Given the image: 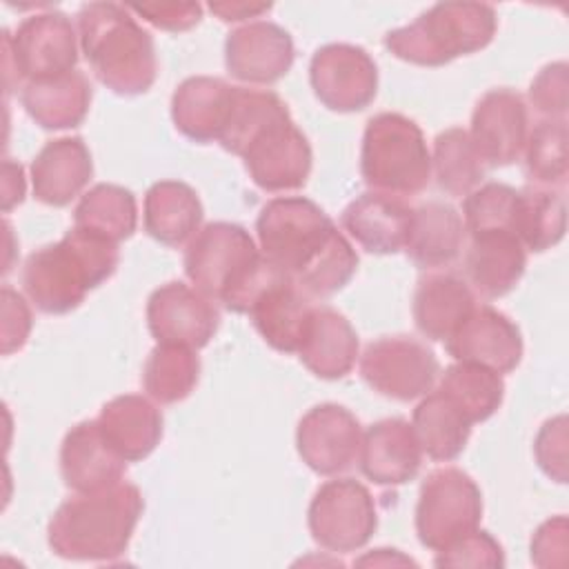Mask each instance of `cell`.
<instances>
[{"instance_id": "obj_1", "label": "cell", "mask_w": 569, "mask_h": 569, "mask_svg": "<svg viewBox=\"0 0 569 569\" xmlns=\"http://www.w3.org/2000/svg\"><path fill=\"white\" fill-rule=\"evenodd\" d=\"M264 258L309 298L338 293L358 269V253L333 220L309 198L269 200L256 220Z\"/></svg>"}, {"instance_id": "obj_2", "label": "cell", "mask_w": 569, "mask_h": 569, "mask_svg": "<svg viewBox=\"0 0 569 569\" xmlns=\"http://www.w3.org/2000/svg\"><path fill=\"white\" fill-rule=\"evenodd\" d=\"M184 273L191 284L229 311L249 313L256 298L282 271L236 222H209L187 244Z\"/></svg>"}, {"instance_id": "obj_3", "label": "cell", "mask_w": 569, "mask_h": 569, "mask_svg": "<svg viewBox=\"0 0 569 569\" xmlns=\"http://www.w3.org/2000/svg\"><path fill=\"white\" fill-rule=\"evenodd\" d=\"M142 509V493L131 482L78 493L53 511L47 527L49 547L67 560H116L127 551Z\"/></svg>"}, {"instance_id": "obj_4", "label": "cell", "mask_w": 569, "mask_h": 569, "mask_svg": "<svg viewBox=\"0 0 569 569\" xmlns=\"http://www.w3.org/2000/svg\"><path fill=\"white\" fill-rule=\"evenodd\" d=\"M120 262L116 242L73 227L58 242L33 251L22 267V289L51 316L78 309L84 296L109 280Z\"/></svg>"}, {"instance_id": "obj_5", "label": "cell", "mask_w": 569, "mask_h": 569, "mask_svg": "<svg viewBox=\"0 0 569 569\" xmlns=\"http://www.w3.org/2000/svg\"><path fill=\"white\" fill-rule=\"evenodd\" d=\"M80 49L96 78L118 96H140L158 76L153 38L116 2H89L78 11Z\"/></svg>"}, {"instance_id": "obj_6", "label": "cell", "mask_w": 569, "mask_h": 569, "mask_svg": "<svg viewBox=\"0 0 569 569\" xmlns=\"http://www.w3.org/2000/svg\"><path fill=\"white\" fill-rule=\"evenodd\" d=\"M496 9L485 2H438L411 24L391 29L385 47L405 62L442 67L485 49L496 36Z\"/></svg>"}, {"instance_id": "obj_7", "label": "cell", "mask_w": 569, "mask_h": 569, "mask_svg": "<svg viewBox=\"0 0 569 569\" xmlns=\"http://www.w3.org/2000/svg\"><path fill=\"white\" fill-rule=\"evenodd\" d=\"M360 171L373 191L416 196L431 180V153L422 129L407 116L385 111L369 118L362 136Z\"/></svg>"}, {"instance_id": "obj_8", "label": "cell", "mask_w": 569, "mask_h": 569, "mask_svg": "<svg viewBox=\"0 0 569 569\" xmlns=\"http://www.w3.org/2000/svg\"><path fill=\"white\" fill-rule=\"evenodd\" d=\"M78 36L62 11H44L24 18L13 33L2 31V64L7 93L22 80L38 82L73 71L78 62Z\"/></svg>"}, {"instance_id": "obj_9", "label": "cell", "mask_w": 569, "mask_h": 569, "mask_svg": "<svg viewBox=\"0 0 569 569\" xmlns=\"http://www.w3.org/2000/svg\"><path fill=\"white\" fill-rule=\"evenodd\" d=\"M480 518L482 493L469 473L442 467L425 478L416 505V533L422 547L440 551L478 529Z\"/></svg>"}, {"instance_id": "obj_10", "label": "cell", "mask_w": 569, "mask_h": 569, "mask_svg": "<svg viewBox=\"0 0 569 569\" xmlns=\"http://www.w3.org/2000/svg\"><path fill=\"white\" fill-rule=\"evenodd\" d=\"M307 525L322 549L333 553L358 551L378 527L373 496L353 478L327 480L311 498Z\"/></svg>"}, {"instance_id": "obj_11", "label": "cell", "mask_w": 569, "mask_h": 569, "mask_svg": "<svg viewBox=\"0 0 569 569\" xmlns=\"http://www.w3.org/2000/svg\"><path fill=\"white\" fill-rule=\"evenodd\" d=\"M360 376L376 393L409 402L433 389L440 365L425 342L411 336H382L365 347Z\"/></svg>"}, {"instance_id": "obj_12", "label": "cell", "mask_w": 569, "mask_h": 569, "mask_svg": "<svg viewBox=\"0 0 569 569\" xmlns=\"http://www.w3.org/2000/svg\"><path fill=\"white\" fill-rule=\"evenodd\" d=\"M240 158L249 178L264 191H293L311 173V144L291 116H280L260 127L244 144Z\"/></svg>"}, {"instance_id": "obj_13", "label": "cell", "mask_w": 569, "mask_h": 569, "mask_svg": "<svg viewBox=\"0 0 569 569\" xmlns=\"http://www.w3.org/2000/svg\"><path fill=\"white\" fill-rule=\"evenodd\" d=\"M309 82L327 109L353 113L373 102L378 93V67L362 47L331 42L313 53Z\"/></svg>"}, {"instance_id": "obj_14", "label": "cell", "mask_w": 569, "mask_h": 569, "mask_svg": "<svg viewBox=\"0 0 569 569\" xmlns=\"http://www.w3.org/2000/svg\"><path fill=\"white\" fill-rule=\"evenodd\" d=\"M362 427L342 405L311 407L298 422L296 447L302 462L320 476H338L360 458Z\"/></svg>"}, {"instance_id": "obj_15", "label": "cell", "mask_w": 569, "mask_h": 569, "mask_svg": "<svg viewBox=\"0 0 569 569\" xmlns=\"http://www.w3.org/2000/svg\"><path fill=\"white\" fill-rule=\"evenodd\" d=\"M147 325L160 345H182L198 351L216 336L220 311L196 287L173 280L149 296Z\"/></svg>"}, {"instance_id": "obj_16", "label": "cell", "mask_w": 569, "mask_h": 569, "mask_svg": "<svg viewBox=\"0 0 569 569\" xmlns=\"http://www.w3.org/2000/svg\"><path fill=\"white\" fill-rule=\"evenodd\" d=\"M469 136L487 167H507L516 162L522 156L529 136L525 98L507 87L487 91L476 102Z\"/></svg>"}, {"instance_id": "obj_17", "label": "cell", "mask_w": 569, "mask_h": 569, "mask_svg": "<svg viewBox=\"0 0 569 569\" xmlns=\"http://www.w3.org/2000/svg\"><path fill=\"white\" fill-rule=\"evenodd\" d=\"M296 51L287 29L269 20L247 22L233 29L224 42V64L231 78L249 84H273L282 80Z\"/></svg>"}, {"instance_id": "obj_18", "label": "cell", "mask_w": 569, "mask_h": 569, "mask_svg": "<svg viewBox=\"0 0 569 569\" xmlns=\"http://www.w3.org/2000/svg\"><path fill=\"white\" fill-rule=\"evenodd\" d=\"M456 362H473L498 373L513 371L522 360V336L518 325L502 311L480 305L445 340Z\"/></svg>"}, {"instance_id": "obj_19", "label": "cell", "mask_w": 569, "mask_h": 569, "mask_svg": "<svg viewBox=\"0 0 569 569\" xmlns=\"http://www.w3.org/2000/svg\"><path fill=\"white\" fill-rule=\"evenodd\" d=\"M127 460L104 440L98 420H82L71 427L60 447V473L76 493H91L122 480Z\"/></svg>"}, {"instance_id": "obj_20", "label": "cell", "mask_w": 569, "mask_h": 569, "mask_svg": "<svg viewBox=\"0 0 569 569\" xmlns=\"http://www.w3.org/2000/svg\"><path fill=\"white\" fill-rule=\"evenodd\" d=\"M360 471L376 485L396 487L413 480L422 465V449L413 427L402 418H385L362 433Z\"/></svg>"}, {"instance_id": "obj_21", "label": "cell", "mask_w": 569, "mask_h": 569, "mask_svg": "<svg viewBox=\"0 0 569 569\" xmlns=\"http://www.w3.org/2000/svg\"><path fill=\"white\" fill-rule=\"evenodd\" d=\"M93 176L91 151L78 136L49 140L31 162V187L38 202L67 207Z\"/></svg>"}, {"instance_id": "obj_22", "label": "cell", "mask_w": 569, "mask_h": 569, "mask_svg": "<svg viewBox=\"0 0 569 569\" xmlns=\"http://www.w3.org/2000/svg\"><path fill=\"white\" fill-rule=\"evenodd\" d=\"M411 211L400 196L367 191L345 207L340 222L365 251L387 256L405 249Z\"/></svg>"}, {"instance_id": "obj_23", "label": "cell", "mask_w": 569, "mask_h": 569, "mask_svg": "<svg viewBox=\"0 0 569 569\" xmlns=\"http://www.w3.org/2000/svg\"><path fill=\"white\" fill-rule=\"evenodd\" d=\"M313 309L309 296L282 273L256 298L249 316L269 347L282 353H298Z\"/></svg>"}, {"instance_id": "obj_24", "label": "cell", "mask_w": 569, "mask_h": 569, "mask_svg": "<svg viewBox=\"0 0 569 569\" xmlns=\"http://www.w3.org/2000/svg\"><path fill=\"white\" fill-rule=\"evenodd\" d=\"M236 87L213 76H191L171 96V120L176 129L200 144L220 140Z\"/></svg>"}, {"instance_id": "obj_25", "label": "cell", "mask_w": 569, "mask_h": 569, "mask_svg": "<svg viewBox=\"0 0 569 569\" xmlns=\"http://www.w3.org/2000/svg\"><path fill=\"white\" fill-rule=\"evenodd\" d=\"M469 282L451 271H429L416 284L413 322L429 340H447L476 309Z\"/></svg>"}, {"instance_id": "obj_26", "label": "cell", "mask_w": 569, "mask_h": 569, "mask_svg": "<svg viewBox=\"0 0 569 569\" xmlns=\"http://www.w3.org/2000/svg\"><path fill=\"white\" fill-rule=\"evenodd\" d=\"M98 427L120 458L138 462L160 445L162 413L149 398L124 393L100 409Z\"/></svg>"}, {"instance_id": "obj_27", "label": "cell", "mask_w": 569, "mask_h": 569, "mask_svg": "<svg viewBox=\"0 0 569 569\" xmlns=\"http://www.w3.org/2000/svg\"><path fill=\"white\" fill-rule=\"evenodd\" d=\"M527 267V249L511 231H489L471 236L465 256V273L469 287L485 298L507 296L522 278Z\"/></svg>"}, {"instance_id": "obj_28", "label": "cell", "mask_w": 569, "mask_h": 569, "mask_svg": "<svg viewBox=\"0 0 569 569\" xmlns=\"http://www.w3.org/2000/svg\"><path fill=\"white\" fill-rule=\"evenodd\" d=\"M358 351L360 342L351 322L333 307H316L298 349L300 362L322 380H338L353 369Z\"/></svg>"}, {"instance_id": "obj_29", "label": "cell", "mask_w": 569, "mask_h": 569, "mask_svg": "<svg viewBox=\"0 0 569 569\" xmlns=\"http://www.w3.org/2000/svg\"><path fill=\"white\" fill-rule=\"evenodd\" d=\"M467 229L456 207L440 200L422 202L411 211L405 251L422 269L451 264L465 247Z\"/></svg>"}, {"instance_id": "obj_30", "label": "cell", "mask_w": 569, "mask_h": 569, "mask_svg": "<svg viewBox=\"0 0 569 569\" xmlns=\"http://www.w3.org/2000/svg\"><path fill=\"white\" fill-rule=\"evenodd\" d=\"M91 84L84 73L69 71L56 78L24 82L20 102L29 118L49 131L73 129L82 124L91 107Z\"/></svg>"}, {"instance_id": "obj_31", "label": "cell", "mask_w": 569, "mask_h": 569, "mask_svg": "<svg viewBox=\"0 0 569 569\" xmlns=\"http://www.w3.org/2000/svg\"><path fill=\"white\" fill-rule=\"evenodd\" d=\"M202 216V202L187 182L160 180L144 193V231L167 247L191 240L200 231Z\"/></svg>"}, {"instance_id": "obj_32", "label": "cell", "mask_w": 569, "mask_h": 569, "mask_svg": "<svg viewBox=\"0 0 569 569\" xmlns=\"http://www.w3.org/2000/svg\"><path fill=\"white\" fill-rule=\"evenodd\" d=\"M411 427L427 458L449 462L456 460L467 447L473 425L442 391L436 389L422 396L413 409Z\"/></svg>"}, {"instance_id": "obj_33", "label": "cell", "mask_w": 569, "mask_h": 569, "mask_svg": "<svg viewBox=\"0 0 569 569\" xmlns=\"http://www.w3.org/2000/svg\"><path fill=\"white\" fill-rule=\"evenodd\" d=\"M138 224L136 196L120 187L100 182L91 187L73 211V227L96 233L109 242H122L133 236Z\"/></svg>"}, {"instance_id": "obj_34", "label": "cell", "mask_w": 569, "mask_h": 569, "mask_svg": "<svg viewBox=\"0 0 569 569\" xmlns=\"http://www.w3.org/2000/svg\"><path fill=\"white\" fill-rule=\"evenodd\" d=\"M567 231V207L565 198L540 184H527L518 189L513 233L536 253L556 247Z\"/></svg>"}, {"instance_id": "obj_35", "label": "cell", "mask_w": 569, "mask_h": 569, "mask_svg": "<svg viewBox=\"0 0 569 569\" xmlns=\"http://www.w3.org/2000/svg\"><path fill=\"white\" fill-rule=\"evenodd\" d=\"M438 391H442L469 418V422L476 425L485 422L500 409L505 380L502 373L493 369L473 362H456L442 371Z\"/></svg>"}, {"instance_id": "obj_36", "label": "cell", "mask_w": 569, "mask_h": 569, "mask_svg": "<svg viewBox=\"0 0 569 569\" xmlns=\"http://www.w3.org/2000/svg\"><path fill=\"white\" fill-rule=\"evenodd\" d=\"M431 171L445 193L467 196L482 182L487 164L482 162L469 131L462 127H449L433 140Z\"/></svg>"}, {"instance_id": "obj_37", "label": "cell", "mask_w": 569, "mask_h": 569, "mask_svg": "<svg viewBox=\"0 0 569 569\" xmlns=\"http://www.w3.org/2000/svg\"><path fill=\"white\" fill-rule=\"evenodd\" d=\"M200 358L196 349L182 345H160L149 353L142 369L147 396L160 405L184 400L198 385Z\"/></svg>"}, {"instance_id": "obj_38", "label": "cell", "mask_w": 569, "mask_h": 569, "mask_svg": "<svg viewBox=\"0 0 569 569\" xmlns=\"http://www.w3.org/2000/svg\"><path fill=\"white\" fill-rule=\"evenodd\" d=\"M289 109L284 100L267 89L236 87L231 111L220 136V147L233 156H240L251 136L267 122L287 116Z\"/></svg>"}, {"instance_id": "obj_39", "label": "cell", "mask_w": 569, "mask_h": 569, "mask_svg": "<svg viewBox=\"0 0 569 569\" xmlns=\"http://www.w3.org/2000/svg\"><path fill=\"white\" fill-rule=\"evenodd\" d=\"M567 120L547 118L529 129L525 144V171L540 187H562L567 182Z\"/></svg>"}, {"instance_id": "obj_40", "label": "cell", "mask_w": 569, "mask_h": 569, "mask_svg": "<svg viewBox=\"0 0 569 569\" xmlns=\"http://www.w3.org/2000/svg\"><path fill=\"white\" fill-rule=\"evenodd\" d=\"M518 189L502 182H487L465 196L462 220L471 236L489 231H511L516 222ZM516 236V233H513Z\"/></svg>"}, {"instance_id": "obj_41", "label": "cell", "mask_w": 569, "mask_h": 569, "mask_svg": "<svg viewBox=\"0 0 569 569\" xmlns=\"http://www.w3.org/2000/svg\"><path fill=\"white\" fill-rule=\"evenodd\" d=\"M436 567H505V553L500 542L480 529L453 540L449 547L436 551Z\"/></svg>"}, {"instance_id": "obj_42", "label": "cell", "mask_w": 569, "mask_h": 569, "mask_svg": "<svg viewBox=\"0 0 569 569\" xmlns=\"http://www.w3.org/2000/svg\"><path fill=\"white\" fill-rule=\"evenodd\" d=\"M529 100L547 118H565L569 109L567 62L547 64L529 84Z\"/></svg>"}, {"instance_id": "obj_43", "label": "cell", "mask_w": 569, "mask_h": 569, "mask_svg": "<svg viewBox=\"0 0 569 569\" xmlns=\"http://www.w3.org/2000/svg\"><path fill=\"white\" fill-rule=\"evenodd\" d=\"M538 467L556 482H567V418L547 420L533 442Z\"/></svg>"}, {"instance_id": "obj_44", "label": "cell", "mask_w": 569, "mask_h": 569, "mask_svg": "<svg viewBox=\"0 0 569 569\" xmlns=\"http://www.w3.org/2000/svg\"><path fill=\"white\" fill-rule=\"evenodd\" d=\"M129 11L144 18L156 29L171 33L189 31L202 18V7L198 2H142L129 4Z\"/></svg>"}, {"instance_id": "obj_45", "label": "cell", "mask_w": 569, "mask_h": 569, "mask_svg": "<svg viewBox=\"0 0 569 569\" xmlns=\"http://www.w3.org/2000/svg\"><path fill=\"white\" fill-rule=\"evenodd\" d=\"M569 527L565 516L545 520L531 538V562L536 567H562L567 562Z\"/></svg>"}, {"instance_id": "obj_46", "label": "cell", "mask_w": 569, "mask_h": 569, "mask_svg": "<svg viewBox=\"0 0 569 569\" xmlns=\"http://www.w3.org/2000/svg\"><path fill=\"white\" fill-rule=\"evenodd\" d=\"M2 353L9 356L24 347L31 331V311L27 300L11 287H2Z\"/></svg>"}, {"instance_id": "obj_47", "label": "cell", "mask_w": 569, "mask_h": 569, "mask_svg": "<svg viewBox=\"0 0 569 569\" xmlns=\"http://www.w3.org/2000/svg\"><path fill=\"white\" fill-rule=\"evenodd\" d=\"M24 200V171L18 162L4 160L2 164V211H11Z\"/></svg>"}, {"instance_id": "obj_48", "label": "cell", "mask_w": 569, "mask_h": 569, "mask_svg": "<svg viewBox=\"0 0 569 569\" xmlns=\"http://www.w3.org/2000/svg\"><path fill=\"white\" fill-rule=\"evenodd\" d=\"M211 13H216L222 22H240L247 18H258L260 13L269 11V2H211Z\"/></svg>"}, {"instance_id": "obj_49", "label": "cell", "mask_w": 569, "mask_h": 569, "mask_svg": "<svg viewBox=\"0 0 569 569\" xmlns=\"http://www.w3.org/2000/svg\"><path fill=\"white\" fill-rule=\"evenodd\" d=\"M356 565H413V560L398 553L396 549H376L373 553L358 558Z\"/></svg>"}]
</instances>
